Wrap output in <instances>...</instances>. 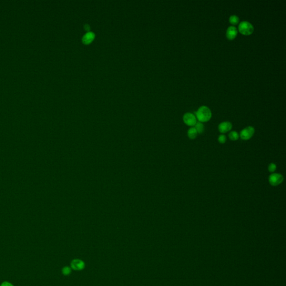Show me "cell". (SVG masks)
I'll return each mask as SVG.
<instances>
[{
    "mask_svg": "<svg viewBox=\"0 0 286 286\" xmlns=\"http://www.w3.org/2000/svg\"><path fill=\"white\" fill-rule=\"evenodd\" d=\"M95 35L92 33H88L87 34H86L83 38V41L84 43L88 44L90 43L92 41L93 39L94 38Z\"/></svg>",
    "mask_w": 286,
    "mask_h": 286,
    "instance_id": "cell-9",
    "label": "cell"
},
{
    "mask_svg": "<svg viewBox=\"0 0 286 286\" xmlns=\"http://www.w3.org/2000/svg\"><path fill=\"white\" fill-rule=\"evenodd\" d=\"M184 123L188 126H193L197 123V119L194 115L192 113H186L185 114L183 117Z\"/></svg>",
    "mask_w": 286,
    "mask_h": 286,
    "instance_id": "cell-5",
    "label": "cell"
},
{
    "mask_svg": "<svg viewBox=\"0 0 286 286\" xmlns=\"http://www.w3.org/2000/svg\"><path fill=\"white\" fill-rule=\"evenodd\" d=\"M232 128V124L230 122L225 121L219 124L218 129L221 133H226L230 131Z\"/></svg>",
    "mask_w": 286,
    "mask_h": 286,
    "instance_id": "cell-7",
    "label": "cell"
},
{
    "mask_svg": "<svg viewBox=\"0 0 286 286\" xmlns=\"http://www.w3.org/2000/svg\"><path fill=\"white\" fill-rule=\"evenodd\" d=\"M254 132L255 130L253 127L248 126L241 131L240 134V137L242 139L244 140H249L250 138H252Z\"/></svg>",
    "mask_w": 286,
    "mask_h": 286,
    "instance_id": "cell-3",
    "label": "cell"
},
{
    "mask_svg": "<svg viewBox=\"0 0 286 286\" xmlns=\"http://www.w3.org/2000/svg\"><path fill=\"white\" fill-rule=\"evenodd\" d=\"M229 136L230 139L233 141L237 140L239 139V137L238 132L235 131L230 132L229 134Z\"/></svg>",
    "mask_w": 286,
    "mask_h": 286,
    "instance_id": "cell-13",
    "label": "cell"
},
{
    "mask_svg": "<svg viewBox=\"0 0 286 286\" xmlns=\"http://www.w3.org/2000/svg\"><path fill=\"white\" fill-rule=\"evenodd\" d=\"M239 31L241 34L245 35H251L254 31V27L252 24L247 21H244L239 25Z\"/></svg>",
    "mask_w": 286,
    "mask_h": 286,
    "instance_id": "cell-2",
    "label": "cell"
},
{
    "mask_svg": "<svg viewBox=\"0 0 286 286\" xmlns=\"http://www.w3.org/2000/svg\"><path fill=\"white\" fill-rule=\"evenodd\" d=\"M218 142L221 144H223L226 142V137L224 135H221L219 136L218 138Z\"/></svg>",
    "mask_w": 286,
    "mask_h": 286,
    "instance_id": "cell-16",
    "label": "cell"
},
{
    "mask_svg": "<svg viewBox=\"0 0 286 286\" xmlns=\"http://www.w3.org/2000/svg\"><path fill=\"white\" fill-rule=\"evenodd\" d=\"M84 263L80 259H74L71 263V267L76 271H81L84 269Z\"/></svg>",
    "mask_w": 286,
    "mask_h": 286,
    "instance_id": "cell-8",
    "label": "cell"
},
{
    "mask_svg": "<svg viewBox=\"0 0 286 286\" xmlns=\"http://www.w3.org/2000/svg\"><path fill=\"white\" fill-rule=\"evenodd\" d=\"M212 116V113L208 107L201 106L196 112V117L199 122H204L209 121Z\"/></svg>",
    "mask_w": 286,
    "mask_h": 286,
    "instance_id": "cell-1",
    "label": "cell"
},
{
    "mask_svg": "<svg viewBox=\"0 0 286 286\" xmlns=\"http://www.w3.org/2000/svg\"><path fill=\"white\" fill-rule=\"evenodd\" d=\"M62 273L65 276L69 275L71 273V269L69 267H64L62 269Z\"/></svg>",
    "mask_w": 286,
    "mask_h": 286,
    "instance_id": "cell-14",
    "label": "cell"
},
{
    "mask_svg": "<svg viewBox=\"0 0 286 286\" xmlns=\"http://www.w3.org/2000/svg\"><path fill=\"white\" fill-rule=\"evenodd\" d=\"M229 22L233 25H237L239 22V18L236 15H231L229 18Z\"/></svg>",
    "mask_w": 286,
    "mask_h": 286,
    "instance_id": "cell-12",
    "label": "cell"
},
{
    "mask_svg": "<svg viewBox=\"0 0 286 286\" xmlns=\"http://www.w3.org/2000/svg\"><path fill=\"white\" fill-rule=\"evenodd\" d=\"M194 128L196 129V131L197 132V133H199V134H201L204 131V124L201 122H198L196 124V125H194Z\"/></svg>",
    "mask_w": 286,
    "mask_h": 286,
    "instance_id": "cell-11",
    "label": "cell"
},
{
    "mask_svg": "<svg viewBox=\"0 0 286 286\" xmlns=\"http://www.w3.org/2000/svg\"><path fill=\"white\" fill-rule=\"evenodd\" d=\"M276 165L274 163H271L269 164V165H268V170L271 173H273L274 172H275L276 170Z\"/></svg>",
    "mask_w": 286,
    "mask_h": 286,
    "instance_id": "cell-15",
    "label": "cell"
},
{
    "mask_svg": "<svg viewBox=\"0 0 286 286\" xmlns=\"http://www.w3.org/2000/svg\"><path fill=\"white\" fill-rule=\"evenodd\" d=\"M283 181V177L278 173H273L269 177V183L273 186H277L281 184Z\"/></svg>",
    "mask_w": 286,
    "mask_h": 286,
    "instance_id": "cell-4",
    "label": "cell"
},
{
    "mask_svg": "<svg viewBox=\"0 0 286 286\" xmlns=\"http://www.w3.org/2000/svg\"><path fill=\"white\" fill-rule=\"evenodd\" d=\"M1 286H14V285H12L11 283L8 282H4L1 284Z\"/></svg>",
    "mask_w": 286,
    "mask_h": 286,
    "instance_id": "cell-17",
    "label": "cell"
},
{
    "mask_svg": "<svg viewBox=\"0 0 286 286\" xmlns=\"http://www.w3.org/2000/svg\"><path fill=\"white\" fill-rule=\"evenodd\" d=\"M197 132L196 131V129L194 127H191L188 130V132H187V135H188V136L189 137V138H190L191 139H195L197 136Z\"/></svg>",
    "mask_w": 286,
    "mask_h": 286,
    "instance_id": "cell-10",
    "label": "cell"
},
{
    "mask_svg": "<svg viewBox=\"0 0 286 286\" xmlns=\"http://www.w3.org/2000/svg\"><path fill=\"white\" fill-rule=\"evenodd\" d=\"M238 34V30L236 27L231 26H229L226 30V35L229 40H232L236 38Z\"/></svg>",
    "mask_w": 286,
    "mask_h": 286,
    "instance_id": "cell-6",
    "label": "cell"
}]
</instances>
